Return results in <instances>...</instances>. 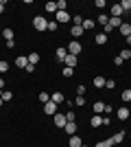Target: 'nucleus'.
<instances>
[{"label":"nucleus","instance_id":"2","mask_svg":"<svg viewBox=\"0 0 131 147\" xmlns=\"http://www.w3.org/2000/svg\"><path fill=\"white\" fill-rule=\"evenodd\" d=\"M53 123H55V127H66V114H63V112H57L55 117H53Z\"/></svg>","mask_w":131,"mask_h":147},{"label":"nucleus","instance_id":"26","mask_svg":"<svg viewBox=\"0 0 131 147\" xmlns=\"http://www.w3.org/2000/svg\"><path fill=\"white\" fill-rule=\"evenodd\" d=\"M83 31H87V29H94V26H96V22H94V20H83Z\"/></svg>","mask_w":131,"mask_h":147},{"label":"nucleus","instance_id":"13","mask_svg":"<svg viewBox=\"0 0 131 147\" xmlns=\"http://www.w3.org/2000/svg\"><path fill=\"white\" fill-rule=\"evenodd\" d=\"M129 114H131L129 108H118V119H120V121H127V119H129Z\"/></svg>","mask_w":131,"mask_h":147},{"label":"nucleus","instance_id":"7","mask_svg":"<svg viewBox=\"0 0 131 147\" xmlns=\"http://www.w3.org/2000/svg\"><path fill=\"white\" fill-rule=\"evenodd\" d=\"M109 13H112V18H120V16H125V11H122V7H120L118 2H116V5L109 9Z\"/></svg>","mask_w":131,"mask_h":147},{"label":"nucleus","instance_id":"37","mask_svg":"<svg viewBox=\"0 0 131 147\" xmlns=\"http://www.w3.org/2000/svg\"><path fill=\"white\" fill-rule=\"evenodd\" d=\"M94 7H98V9H100V11H103V9H105V0H96V2H94Z\"/></svg>","mask_w":131,"mask_h":147},{"label":"nucleus","instance_id":"16","mask_svg":"<svg viewBox=\"0 0 131 147\" xmlns=\"http://www.w3.org/2000/svg\"><path fill=\"white\" fill-rule=\"evenodd\" d=\"M70 35L72 37H81L83 35V26H72V29H70Z\"/></svg>","mask_w":131,"mask_h":147},{"label":"nucleus","instance_id":"31","mask_svg":"<svg viewBox=\"0 0 131 147\" xmlns=\"http://www.w3.org/2000/svg\"><path fill=\"white\" fill-rule=\"evenodd\" d=\"M114 143H112V138H107V141H100V143H96L94 147H112Z\"/></svg>","mask_w":131,"mask_h":147},{"label":"nucleus","instance_id":"8","mask_svg":"<svg viewBox=\"0 0 131 147\" xmlns=\"http://www.w3.org/2000/svg\"><path fill=\"white\" fill-rule=\"evenodd\" d=\"M63 129H66V134H68V136H74V134H76V123H74V121H68Z\"/></svg>","mask_w":131,"mask_h":147},{"label":"nucleus","instance_id":"45","mask_svg":"<svg viewBox=\"0 0 131 147\" xmlns=\"http://www.w3.org/2000/svg\"><path fill=\"white\" fill-rule=\"evenodd\" d=\"M81 147H87V145H81Z\"/></svg>","mask_w":131,"mask_h":147},{"label":"nucleus","instance_id":"14","mask_svg":"<svg viewBox=\"0 0 131 147\" xmlns=\"http://www.w3.org/2000/svg\"><path fill=\"white\" fill-rule=\"evenodd\" d=\"M55 55H57V59H59V61H63V59H66V55H68V51L63 49V46H59V49L55 51Z\"/></svg>","mask_w":131,"mask_h":147},{"label":"nucleus","instance_id":"9","mask_svg":"<svg viewBox=\"0 0 131 147\" xmlns=\"http://www.w3.org/2000/svg\"><path fill=\"white\" fill-rule=\"evenodd\" d=\"M50 101H55V103L59 105V103L66 101V94H63V92H55V94H50Z\"/></svg>","mask_w":131,"mask_h":147},{"label":"nucleus","instance_id":"21","mask_svg":"<svg viewBox=\"0 0 131 147\" xmlns=\"http://www.w3.org/2000/svg\"><path fill=\"white\" fill-rule=\"evenodd\" d=\"M120 33H122V35H125V37H129L131 35V24H120Z\"/></svg>","mask_w":131,"mask_h":147},{"label":"nucleus","instance_id":"25","mask_svg":"<svg viewBox=\"0 0 131 147\" xmlns=\"http://www.w3.org/2000/svg\"><path fill=\"white\" fill-rule=\"evenodd\" d=\"M48 13H57V2H46V7H44Z\"/></svg>","mask_w":131,"mask_h":147},{"label":"nucleus","instance_id":"34","mask_svg":"<svg viewBox=\"0 0 131 147\" xmlns=\"http://www.w3.org/2000/svg\"><path fill=\"white\" fill-rule=\"evenodd\" d=\"M105 88H107V90H114V88H116V81H114V79H107L105 81Z\"/></svg>","mask_w":131,"mask_h":147},{"label":"nucleus","instance_id":"29","mask_svg":"<svg viewBox=\"0 0 131 147\" xmlns=\"http://www.w3.org/2000/svg\"><path fill=\"white\" fill-rule=\"evenodd\" d=\"M37 61H39V53H31V55H29V64H33V66H35Z\"/></svg>","mask_w":131,"mask_h":147},{"label":"nucleus","instance_id":"33","mask_svg":"<svg viewBox=\"0 0 131 147\" xmlns=\"http://www.w3.org/2000/svg\"><path fill=\"white\" fill-rule=\"evenodd\" d=\"M39 101H42V103H48V101H50V94H48V92H39Z\"/></svg>","mask_w":131,"mask_h":147},{"label":"nucleus","instance_id":"24","mask_svg":"<svg viewBox=\"0 0 131 147\" xmlns=\"http://www.w3.org/2000/svg\"><path fill=\"white\" fill-rule=\"evenodd\" d=\"M105 77H94V86H96V88H105Z\"/></svg>","mask_w":131,"mask_h":147},{"label":"nucleus","instance_id":"43","mask_svg":"<svg viewBox=\"0 0 131 147\" xmlns=\"http://www.w3.org/2000/svg\"><path fill=\"white\" fill-rule=\"evenodd\" d=\"M2 88H5V79H2V77H0V90H2Z\"/></svg>","mask_w":131,"mask_h":147},{"label":"nucleus","instance_id":"38","mask_svg":"<svg viewBox=\"0 0 131 147\" xmlns=\"http://www.w3.org/2000/svg\"><path fill=\"white\" fill-rule=\"evenodd\" d=\"M63 114H66V121H74V119H76L74 112H63Z\"/></svg>","mask_w":131,"mask_h":147},{"label":"nucleus","instance_id":"28","mask_svg":"<svg viewBox=\"0 0 131 147\" xmlns=\"http://www.w3.org/2000/svg\"><path fill=\"white\" fill-rule=\"evenodd\" d=\"M107 22H109V16H107V13H98V24L105 26Z\"/></svg>","mask_w":131,"mask_h":147},{"label":"nucleus","instance_id":"11","mask_svg":"<svg viewBox=\"0 0 131 147\" xmlns=\"http://www.w3.org/2000/svg\"><path fill=\"white\" fill-rule=\"evenodd\" d=\"M90 125H92V127H100V125H103V117H100V114H94V117L90 119Z\"/></svg>","mask_w":131,"mask_h":147},{"label":"nucleus","instance_id":"6","mask_svg":"<svg viewBox=\"0 0 131 147\" xmlns=\"http://www.w3.org/2000/svg\"><path fill=\"white\" fill-rule=\"evenodd\" d=\"M76 61H79V57L76 55H66V59H63V64H66V66H70V68H76Z\"/></svg>","mask_w":131,"mask_h":147},{"label":"nucleus","instance_id":"23","mask_svg":"<svg viewBox=\"0 0 131 147\" xmlns=\"http://www.w3.org/2000/svg\"><path fill=\"white\" fill-rule=\"evenodd\" d=\"M92 108H94V112H96V114H100V112H105V103H103V101H96V103H94Z\"/></svg>","mask_w":131,"mask_h":147},{"label":"nucleus","instance_id":"20","mask_svg":"<svg viewBox=\"0 0 131 147\" xmlns=\"http://www.w3.org/2000/svg\"><path fill=\"white\" fill-rule=\"evenodd\" d=\"M118 57H120L122 61H125V59H131V49H122V51L118 53Z\"/></svg>","mask_w":131,"mask_h":147},{"label":"nucleus","instance_id":"36","mask_svg":"<svg viewBox=\"0 0 131 147\" xmlns=\"http://www.w3.org/2000/svg\"><path fill=\"white\" fill-rule=\"evenodd\" d=\"M7 70H9V64L5 59H0V73H7Z\"/></svg>","mask_w":131,"mask_h":147},{"label":"nucleus","instance_id":"10","mask_svg":"<svg viewBox=\"0 0 131 147\" xmlns=\"http://www.w3.org/2000/svg\"><path fill=\"white\" fill-rule=\"evenodd\" d=\"M15 66H18V68H26V66H29V57H24V55L15 57Z\"/></svg>","mask_w":131,"mask_h":147},{"label":"nucleus","instance_id":"42","mask_svg":"<svg viewBox=\"0 0 131 147\" xmlns=\"http://www.w3.org/2000/svg\"><path fill=\"white\" fill-rule=\"evenodd\" d=\"M125 42H127V49H131V35H129V37H125Z\"/></svg>","mask_w":131,"mask_h":147},{"label":"nucleus","instance_id":"27","mask_svg":"<svg viewBox=\"0 0 131 147\" xmlns=\"http://www.w3.org/2000/svg\"><path fill=\"white\" fill-rule=\"evenodd\" d=\"M118 5L122 7V11H125V13L131 11V0H122V2H118Z\"/></svg>","mask_w":131,"mask_h":147},{"label":"nucleus","instance_id":"1","mask_svg":"<svg viewBox=\"0 0 131 147\" xmlns=\"http://www.w3.org/2000/svg\"><path fill=\"white\" fill-rule=\"evenodd\" d=\"M33 26H35V31H48V20L44 16H35L33 18Z\"/></svg>","mask_w":131,"mask_h":147},{"label":"nucleus","instance_id":"17","mask_svg":"<svg viewBox=\"0 0 131 147\" xmlns=\"http://www.w3.org/2000/svg\"><path fill=\"white\" fill-rule=\"evenodd\" d=\"M107 24L112 26V29H120L122 22H120V18H112V16H109V22H107Z\"/></svg>","mask_w":131,"mask_h":147},{"label":"nucleus","instance_id":"19","mask_svg":"<svg viewBox=\"0 0 131 147\" xmlns=\"http://www.w3.org/2000/svg\"><path fill=\"white\" fill-rule=\"evenodd\" d=\"M120 99H122L125 103H129V101H131V88H127V90L120 92Z\"/></svg>","mask_w":131,"mask_h":147},{"label":"nucleus","instance_id":"15","mask_svg":"<svg viewBox=\"0 0 131 147\" xmlns=\"http://www.w3.org/2000/svg\"><path fill=\"white\" fill-rule=\"evenodd\" d=\"M94 42L98 44V46H103V44H107V35H105V33H96V37H94Z\"/></svg>","mask_w":131,"mask_h":147},{"label":"nucleus","instance_id":"22","mask_svg":"<svg viewBox=\"0 0 131 147\" xmlns=\"http://www.w3.org/2000/svg\"><path fill=\"white\" fill-rule=\"evenodd\" d=\"M122 141H125V132H118L116 136H112V143H114V145H118V143H122Z\"/></svg>","mask_w":131,"mask_h":147},{"label":"nucleus","instance_id":"4","mask_svg":"<svg viewBox=\"0 0 131 147\" xmlns=\"http://www.w3.org/2000/svg\"><path fill=\"white\" fill-rule=\"evenodd\" d=\"M44 112H46V114H50V117H55V114H57V103H55V101L44 103Z\"/></svg>","mask_w":131,"mask_h":147},{"label":"nucleus","instance_id":"46","mask_svg":"<svg viewBox=\"0 0 131 147\" xmlns=\"http://www.w3.org/2000/svg\"><path fill=\"white\" fill-rule=\"evenodd\" d=\"M129 61H131V59H129Z\"/></svg>","mask_w":131,"mask_h":147},{"label":"nucleus","instance_id":"41","mask_svg":"<svg viewBox=\"0 0 131 147\" xmlns=\"http://www.w3.org/2000/svg\"><path fill=\"white\" fill-rule=\"evenodd\" d=\"M5 5H7V0H0V13L5 11Z\"/></svg>","mask_w":131,"mask_h":147},{"label":"nucleus","instance_id":"39","mask_svg":"<svg viewBox=\"0 0 131 147\" xmlns=\"http://www.w3.org/2000/svg\"><path fill=\"white\" fill-rule=\"evenodd\" d=\"M57 26H59V24H57L55 20H50V22H48V31H57Z\"/></svg>","mask_w":131,"mask_h":147},{"label":"nucleus","instance_id":"30","mask_svg":"<svg viewBox=\"0 0 131 147\" xmlns=\"http://www.w3.org/2000/svg\"><path fill=\"white\" fill-rule=\"evenodd\" d=\"M0 99H2V101H11V99H13V92H9V90H2V97H0Z\"/></svg>","mask_w":131,"mask_h":147},{"label":"nucleus","instance_id":"32","mask_svg":"<svg viewBox=\"0 0 131 147\" xmlns=\"http://www.w3.org/2000/svg\"><path fill=\"white\" fill-rule=\"evenodd\" d=\"M74 75V68H70V66H63V77H72Z\"/></svg>","mask_w":131,"mask_h":147},{"label":"nucleus","instance_id":"40","mask_svg":"<svg viewBox=\"0 0 131 147\" xmlns=\"http://www.w3.org/2000/svg\"><path fill=\"white\" fill-rule=\"evenodd\" d=\"M76 94H81V97H85V86H79V88H76Z\"/></svg>","mask_w":131,"mask_h":147},{"label":"nucleus","instance_id":"5","mask_svg":"<svg viewBox=\"0 0 131 147\" xmlns=\"http://www.w3.org/2000/svg\"><path fill=\"white\" fill-rule=\"evenodd\" d=\"M68 20H70V13H68V11H57V13H55V22H57V24L68 22Z\"/></svg>","mask_w":131,"mask_h":147},{"label":"nucleus","instance_id":"18","mask_svg":"<svg viewBox=\"0 0 131 147\" xmlns=\"http://www.w3.org/2000/svg\"><path fill=\"white\" fill-rule=\"evenodd\" d=\"M2 37H5L7 42H9V40H13V29H9V26H5V29H2Z\"/></svg>","mask_w":131,"mask_h":147},{"label":"nucleus","instance_id":"44","mask_svg":"<svg viewBox=\"0 0 131 147\" xmlns=\"http://www.w3.org/2000/svg\"><path fill=\"white\" fill-rule=\"evenodd\" d=\"M2 103H5V101H2V99H0V105H2Z\"/></svg>","mask_w":131,"mask_h":147},{"label":"nucleus","instance_id":"35","mask_svg":"<svg viewBox=\"0 0 131 147\" xmlns=\"http://www.w3.org/2000/svg\"><path fill=\"white\" fill-rule=\"evenodd\" d=\"M74 105H85V97L76 94V99H74Z\"/></svg>","mask_w":131,"mask_h":147},{"label":"nucleus","instance_id":"12","mask_svg":"<svg viewBox=\"0 0 131 147\" xmlns=\"http://www.w3.org/2000/svg\"><path fill=\"white\" fill-rule=\"evenodd\" d=\"M83 145V141H81V136H70V143H68V147H81Z\"/></svg>","mask_w":131,"mask_h":147},{"label":"nucleus","instance_id":"3","mask_svg":"<svg viewBox=\"0 0 131 147\" xmlns=\"http://www.w3.org/2000/svg\"><path fill=\"white\" fill-rule=\"evenodd\" d=\"M81 51H83V44L81 42H70L68 44V53H70V55H79Z\"/></svg>","mask_w":131,"mask_h":147}]
</instances>
